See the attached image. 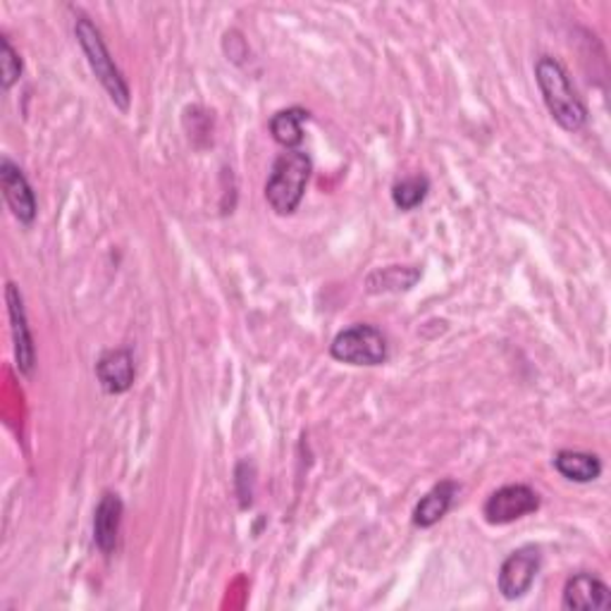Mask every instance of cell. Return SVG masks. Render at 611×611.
<instances>
[{
	"label": "cell",
	"mask_w": 611,
	"mask_h": 611,
	"mask_svg": "<svg viewBox=\"0 0 611 611\" xmlns=\"http://www.w3.org/2000/svg\"><path fill=\"white\" fill-rule=\"evenodd\" d=\"M313 163L303 151H287L282 153L270 170L266 182V199L268 206L278 215H292L303 199L306 184L311 180Z\"/></svg>",
	"instance_id": "2"
},
{
	"label": "cell",
	"mask_w": 611,
	"mask_h": 611,
	"mask_svg": "<svg viewBox=\"0 0 611 611\" xmlns=\"http://www.w3.org/2000/svg\"><path fill=\"white\" fill-rule=\"evenodd\" d=\"M334 361L349 366H383L387 361V337L375 325H352L342 330L330 344Z\"/></svg>",
	"instance_id": "4"
},
{
	"label": "cell",
	"mask_w": 611,
	"mask_h": 611,
	"mask_svg": "<svg viewBox=\"0 0 611 611\" xmlns=\"http://www.w3.org/2000/svg\"><path fill=\"white\" fill-rule=\"evenodd\" d=\"M540 508V494L528 485H506L497 492H492L485 506L483 516L492 526H506L523 516H528Z\"/></svg>",
	"instance_id": "6"
},
{
	"label": "cell",
	"mask_w": 611,
	"mask_h": 611,
	"mask_svg": "<svg viewBox=\"0 0 611 611\" xmlns=\"http://www.w3.org/2000/svg\"><path fill=\"white\" fill-rule=\"evenodd\" d=\"M420 280V270L418 268H383L373 272L368 278V292H406Z\"/></svg>",
	"instance_id": "15"
},
{
	"label": "cell",
	"mask_w": 611,
	"mask_h": 611,
	"mask_svg": "<svg viewBox=\"0 0 611 611\" xmlns=\"http://www.w3.org/2000/svg\"><path fill=\"white\" fill-rule=\"evenodd\" d=\"M540 549L535 545H526L512 551L502 564L497 586L504 600H521L530 592L537 571H540Z\"/></svg>",
	"instance_id": "5"
},
{
	"label": "cell",
	"mask_w": 611,
	"mask_h": 611,
	"mask_svg": "<svg viewBox=\"0 0 611 611\" xmlns=\"http://www.w3.org/2000/svg\"><path fill=\"white\" fill-rule=\"evenodd\" d=\"M75 34H77L79 46L86 55V61H89V67L94 69V75L100 82V86L108 92L115 106H118L120 110H127L129 108V86L122 77V72L118 69V65H115V61L110 57V51L106 46L104 36H100L98 26L89 18L79 14V18L75 20Z\"/></svg>",
	"instance_id": "3"
},
{
	"label": "cell",
	"mask_w": 611,
	"mask_h": 611,
	"mask_svg": "<svg viewBox=\"0 0 611 611\" xmlns=\"http://www.w3.org/2000/svg\"><path fill=\"white\" fill-rule=\"evenodd\" d=\"M535 79L537 86H540L549 115L561 129H566V132H578V129L586 127L588 108L583 100H580L559 61L543 55L540 61L535 63Z\"/></svg>",
	"instance_id": "1"
},
{
	"label": "cell",
	"mask_w": 611,
	"mask_h": 611,
	"mask_svg": "<svg viewBox=\"0 0 611 611\" xmlns=\"http://www.w3.org/2000/svg\"><path fill=\"white\" fill-rule=\"evenodd\" d=\"M309 118V112L303 108H289V110H280L272 115L270 120V135L272 139L285 147L287 151H294L299 143L303 141V132H301V122Z\"/></svg>",
	"instance_id": "14"
},
{
	"label": "cell",
	"mask_w": 611,
	"mask_h": 611,
	"mask_svg": "<svg viewBox=\"0 0 611 611\" xmlns=\"http://www.w3.org/2000/svg\"><path fill=\"white\" fill-rule=\"evenodd\" d=\"M98 383L108 395H122L135 383V358L129 349H110L96 363Z\"/></svg>",
	"instance_id": "10"
},
{
	"label": "cell",
	"mask_w": 611,
	"mask_h": 611,
	"mask_svg": "<svg viewBox=\"0 0 611 611\" xmlns=\"http://www.w3.org/2000/svg\"><path fill=\"white\" fill-rule=\"evenodd\" d=\"M8 299V313H10V328H12V342H14V361H18V371L22 375H32L36 366V349L32 332L26 325V313H24V301L20 289L12 282L6 289Z\"/></svg>",
	"instance_id": "7"
},
{
	"label": "cell",
	"mask_w": 611,
	"mask_h": 611,
	"mask_svg": "<svg viewBox=\"0 0 611 611\" xmlns=\"http://www.w3.org/2000/svg\"><path fill=\"white\" fill-rule=\"evenodd\" d=\"M428 192H430L428 178L418 174V178L401 180V182H397L395 186H392V201H395V206L401 208V211H414L426 201Z\"/></svg>",
	"instance_id": "16"
},
{
	"label": "cell",
	"mask_w": 611,
	"mask_h": 611,
	"mask_svg": "<svg viewBox=\"0 0 611 611\" xmlns=\"http://www.w3.org/2000/svg\"><path fill=\"white\" fill-rule=\"evenodd\" d=\"M561 607L571 611H607L611 609V590L592 574H576L564 588Z\"/></svg>",
	"instance_id": "8"
},
{
	"label": "cell",
	"mask_w": 611,
	"mask_h": 611,
	"mask_svg": "<svg viewBox=\"0 0 611 611\" xmlns=\"http://www.w3.org/2000/svg\"><path fill=\"white\" fill-rule=\"evenodd\" d=\"M0 184H3V196L12 215L24 225L34 223L36 196L32 192V186H29L24 172L14 165L10 158H3V163H0Z\"/></svg>",
	"instance_id": "9"
},
{
	"label": "cell",
	"mask_w": 611,
	"mask_h": 611,
	"mask_svg": "<svg viewBox=\"0 0 611 611\" xmlns=\"http://www.w3.org/2000/svg\"><path fill=\"white\" fill-rule=\"evenodd\" d=\"M459 492V485L454 483V480H442L440 485H435L424 500H420L414 508V526L418 528H432L435 523H440L449 506H452L454 497Z\"/></svg>",
	"instance_id": "12"
},
{
	"label": "cell",
	"mask_w": 611,
	"mask_h": 611,
	"mask_svg": "<svg viewBox=\"0 0 611 611\" xmlns=\"http://www.w3.org/2000/svg\"><path fill=\"white\" fill-rule=\"evenodd\" d=\"M120 523H122V500L120 494L106 492L100 497L96 514H94V540L96 547L110 555V551L118 547V535H120Z\"/></svg>",
	"instance_id": "11"
},
{
	"label": "cell",
	"mask_w": 611,
	"mask_h": 611,
	"mask_svg": "<svg viewBox=\"0 0 611 611\" xmlns=\"http://www.w3.org/2000/svg\"><path fill=\"white\" fill-rule=\"evenodd\" d=\"M555 469L566 478L574 480V483H592L602 475V461L600 457L588 454V452H559L555 457Z\"/></svg>",
	"instance_id": "13"
},
{
	"label": "cell",
	"mask_w": 611,
	"mask_h": 611,
	"mask_svg": "<svg viewBox=\"0 0 611 611\" xmlns=\"http://www.w3.org/2000/svg\"><path fill=\"white\" fill-rule=\"evenodd\" d=\"M0 43H3V55H0V67H3V89L8 92L22 75V61H20V53L12 49L8 36L0 39Z\"/></svg>",
	"instance_id": "17"
}]
</instances>
